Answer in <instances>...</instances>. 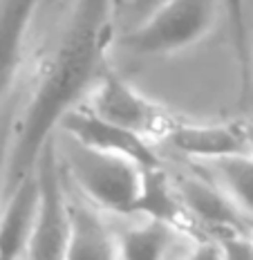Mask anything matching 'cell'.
<instances>
[{"label": "cell", "instance_id": "6da1fadb", "mask_svg": "<svg viewBox=\"0 0 253 260\" xmlns=\"http://www.w3.org/2000/svg\"><path fill=\"white\" fill-rule=\"evenodd\" d=\"M112 25L115 0H77L65 31L18 119V128L9 135L5 193L36 169L41 150L52 142L58 121L83 104L105 70Z\"/></svg>", "mask_w": 253, "mask_h": 260}, {"label": "cell", "instance_id": "7a4b0ae2", "mask_svg": "<svg viewBox=\"0 0 253 260\" xmlns=\"http://www.w3.org/2000/svg\"><path fill=\"white\" fill-rule=\"evenodd\" d=\"M56 153L65 164V173L77 191L94 209L115 215H132L141 191L143 169L126 157L88 148L65 137Z\"/></svg>", "mask_w": 253, "mask_h": 260}, {"label": "cell", "instance_id": "3957f363", "mask_svg": "<svg viewBox=\"0 0 253 260\" xmlns=\"http://www.w3.org/2000/svg\"><path fill=\"white\" fill-rule=\"evenodd\" d=\"M220 0H164L128 34L119 45L134 56H166L184 52L211 34Z\"/></svg>", "mask_w": 253, "mask_h": 260}, {"label": "cell", "instance_id": "277c9868", "mask_svg": "<svg viewBox=\"0 0 253 260\" xmlns=\"http://www.w3.org/2000/svg\"><path fill=\"white\" fill-rule=\"evenodd\" d=\"M81 106L103 121H110L148 139L150 144L164 139L175 123V119L159 104L148 99L143 92H139L107 65Z\"/></svg>", "mask_w": 253, "mask_h": 260}, {"label": "cell", "instance_id": "5b68a950", "mask_svg": "<svg viewBox=\"0 0 253 260\" xmlns=\"http://www.w3.org/2000/svg\"><path fill=\"white\" fill-rule=\"evenodd\" d=\"M36 175H39V211L23 260H65L69 213L56 139L45 144V148L41 150L36 161Z\"/></svg>", "mask_w": 253, "mask_h": 260}, {"label": "cell", "instance_id": "8992f818", "mask_svg": "<svg viewBox=\"0 0 253 260\" xmlns=\"http://www.w3.org/2000/svg\"><path fill=\"white\" fill-rule=\"evenodd\" d=\"M65 137L74 142L88 146V148L101 150V153H110L117 157H126V159L139 164L141 169L150 166H161L159 155L155 153L153 144L148 139L139 137L130 130L115 126L110 121H103L101 117L92 115L88 108L79 106L69 110L65 117L58 121V128Z\"/></svg>", "mask_w": 253, "mask_h": 260}, {"label": "cell", "instance_id": "52a82bcc", "mask_svg": "<svg viewBox=\"0 0 253 260\" xmlns=\"http://www.w3.org/2000/svg\"><path fill=\"white\" fill-rule=\"evenodd\" d=\"M175 188L195 226L208 231L211 238L231 231H244V215L211 177H179Z\"/></svg>", "mask_w": 253, "mask_h": 260}, {"label": "cell", "instance_id": "ba28073f", "mask_svg": "<svg viewBox=\"0 0 253 260\" xmlns=\"http://www.w3.org/2000/svg\"><path fill=\"white\" fill-rule=\"evenodd\" d=\"M164 142L177 153L202 164L222 159V157L244 155L242 123H200L175 119Z\"/></svg>", "mask_w": 253, "mask_h": 260}, {"label": "cell", "instance_id": "9c48e42d", "mask_svg": "<svg viewBox=\"0 0 253 260\" xmlns=\"http://www.w3.org/2000/svg\"><path fill=\"white\" fill-rule=\"evenodd\" d=\"M39 211L36 169L5 193L0 207V260H23Z\"/></svg>", "mask_w": 253, "mask_h": 260}, {"label": "cell", "instance_id": "30bf717a", "mask_svg": "<svg viewBox=\"0 0 253 260\" xmlns=\"http://www.w3.org/2000/svg\"><path fill=\"white\" fill-rule=\"evenodd\" d=\"M132 215H143L146 220H155L161 224L175 229L177 234L191 236L200 240L197 226L186 213L184 204L179 200V193L175 188V182L168 177L164 166H150L141 173V191H139L137 204Z\"/></svg>", "mask_w": 253, "mask_h": 260}, {"label": "cell", "instance_id": "8fae6325", "mask_svg": "<svg viewBox=\"0 0 253 260\" xmlns=\"http://www.w3.org/2000/svg\"><path fill=\"white\" fill-rule=\"evenodd\" d=\"M67 213L69 234L65 260H119L115 229L92 204L67 198Z\"/></svg>", "mask_w": 253, "mask_h": 260}, {"label": "cell", "instance_id": "7c38bea8", "mask_svg": "<svg viewBox=\"0 0 253 260\" xmlns=\"http://www.w3.org/2000/svg\"><path fill=\"white\" fill-rule=\"evenodd\" d=\"M43 0H0V99L23 61L25 41Z\"/></svg>", "mask_w": 253, "mask_h": 260}, {"label": "cell", "instance_id": "4fadbf2b", "mask_svg": "<svg viewBox=\"0 0 253 260\" xmlns=\"http://www.w3.org/2000/svg\"><path fill=\"white\" fill-rule=\"evenodd\" d=\"M119 260H164L177 236L175 229L155 220L139 222L115 231Z\"/></svg>", "mask_w": 253, "mask_h": 260}, {"label": "cell", "instance_id": "5bb4252c", "mask_svg": "<svg viewBox=\"0 0 253 260\" xmlns=\"http://www.w3.org/2000/svg\"><path fill=\"white\" fill-rule=\"evenodd\" d=\"M204 169L242 215H253V159L249 155L222 157L204 164Z\"/></svg>", "mask_w": 253, "mask_h": 260}, {"label": "cell", "instance_id": "9a60e30c", "mask_svg": "<svg viewBox=\"0 0 253 260\" xmlns=\"http://www.w3.org/2000/svg\"><path fill=\"white\" fill-rule=\"evenodd\" d=\"M220 5H222L224 18L229 23L233 47L242 68V77H244L246 83L251 72V41H249V29H246V0H220Z\"/></svg>", "mask_w": 253, "mask_h": 260}, {"label": "cell", "instance_id": "2e32d148", "mask_svg": "<svg viewBox=\"0 0 253 260\" xmlns=\"http://www.w3.org/2000/svg\"><path fill=\"white\" fill-rule=\"evenodd\" d=\"M179 260H224V256L218 242L213 238H206V240H195V247L188 249Z\"/></svg>", "mask_w": 253, "mask_h": 260}, {"label": "cell", "instance_id": "e0dca14e", "mask_svg": "<svg viewBox=\"0 0 253 260\" xmlns=\"http://www.w3.org/2000/svg\"><path fill=\"white\" fill-rule=\"evenodd\" d=\"M159 3H164V0H130V14H132L134 23H139L141 18H146Z\"/></svg>", "mask_w": 253, "mask_h": 260}, {"label": "cell", "instance_id": "ac0fdd59", "mask_svg": "<svg viewBox=\"0 0 253 260\" xmlns=\"http://www.w3.org/2000/svg\"><path fill=\"white\" fill-rule=\"evenodd\" d=\"M9 135H12V128H7L3 133V137H0V207H3V200H5V159H7Z\"/></svg>", "mask_w": 253, "mask_h": 260}, {"label": "cell", "instance_id": "d6986e66", "mask_svg": "<svg viewBox=\"0 0 253 260\" xmlns=\"http://www.w3.org/2000/svg\"><path fill=\"white\" fill-rule=\"evenodd\" d=\"M242 123V137H244V155H249L253 159V119Z\"/></svg>", "mask_w": 253, "mask_h": 260}, {"label": "cell", "instance_id": "ffe728a7", "mask_svg": "<svg viewBox=\"0 0 253 260\" xmlns=\"http://www.w3.org/2000/svg\"><path fill=\"white\" fill-rule=\"evenodd\" d=\"M244 234L251 242V249H253V215H244Z\"/></svg>", "mask_w": 253, "mask_h": 260}, {"label": "cell", "instance_id": "44dd1931", "mask_svg": "<svg viewBox=\"0 0 253 260\" xmlns=\"http://www.w3.org/2000/svg\"><path fill=\"white\" fill-rule=\"evenodd\" d=\"M7 128H9V117L5 115V117H0V137H3V133H5Z\"/></svg>", "mask_w": 253, "mask_h": 260}, {"label": "cell", "instance_id": "7402d4cb", "mask_svg": "<svg viewBox=\"0 0 253 260\" xmlns=\"http://www.w3.org/2000/svg\"><path fill=\"white\" fill-rule=\"evenodd\" d=\"M58 3H63V0H43V7H54Z\"/></svg>", "mask_w": 253, "mask_h": 260}]
</instances>
